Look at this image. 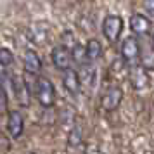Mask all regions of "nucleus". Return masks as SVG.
<instances>
[{
	"mask_svg": "<svg viewBox=\"0 0 154 154\" xmlns=\"http://www.w3.org/2000/svg\"><path fill=\"white\" fill-rule=\"evenodd\" d=\"M130 29L135 35L146 36L151 33V21L142 14H133L132 19H130Z\"/></svg>",
	"mask_w": 154,
	"mask_h": 154,
	"instance_id": "nucleus-10",
	"label": "nucleus"
},
{
	"mask_svg": "<svg viewBox=\"0 0 154 154\" xmlns=\"http://www.w3.org/2000/svg\"><path fill=\"white\" fill-rule=\"evenodd\" d=\"M128 78H130V83L133 88L142 90L147 83H149V76H147V71L140 66V64H132L130 69H128Z\"/></svg>",
	"mask_w": 154,
	"mask_h": 154,
	"instance_id": "nucleus-7",
	"label": "nucleus"
},
{
	"mask_svg": "<svg viewBox=\"0 0 154 154\" xmlns=\"http://www.w3.org/2000/svg\"><path fill=\"white\" fill-rule=\"evenodd\" d=\"M63 73H64V75H63V85H64V88L69 92V94L76 95L78 92H80V87H82L78 71H75L73 68H69V69L63 71Z\"/></svg>",
	"mask_w": 154,
	"mask_h": 154,
	"instance_id": "nucleus-9",
	"label": "nucleus"
},
{
	"mask_svg": "<svg viewBox=\"0 0 154 154\" xmlns=\"http://www.w3.org/2000/svg\"><path fill=\"white\" fill-rule=\"evenodd\" d=\"M147 11L152 12V0H147Z\"/></svg>",
	"mask_w": 154,
	"mask_h": 154,
	"instance_id": "nucleus-17",
	"label": "nucleus"
},
{
	"mask_svg": "<svg viewBox=\"0 0 154 154\" xmlns=\"http://www.w3.org/2000/svg\"><path fill=\"white\" fill-rule=\"evenodd\" d=\"M29 154H36V152H29Z\"/></svg>",
	"mask_w": 154,
	"mask_h": 154,
	"instance_id": "nucleus-18",
	"label": "nucleus"
},
{
	"mask_svg": "<svg viewBox=\"0 0 154 154\" xmlns=\"http://www.w3.org/2000/svg\"><path fill=\"white\" fill-rule=\"evenodd\" d=\"M85 56H87L88 63L97 61L99 57L102 56V45H100V42L95 40V38H90L87 42V45H85Z\"/></svg>",
	"mask_w": 154,
	"mask_h": 154,
	"instance_id": "nucleus-13",
	"label": "nucleus"
},
{
	"mask_svg": "<svg viewBox=\"0 0 154 154\" xmlns=\"http://www.w3.org/2000/svg\"><path fill=\"white\" fill-rule=\"evenodd\" d=\"M23 66H24V73L35 76L42 71V59L38 57L35 50H26L23 56Z\"/></svg>",
	"mask_w": 154,
	"mask_h": 154,
	"instance_id": "nucleus-8",
	"label": "nucleus"
},
{
	"mask_svg": "<svg viewBox=\"0 0 154 154\" xmlns=\"http://www.w3.org/2000/svg\"><path fill=\"white\" fill-rule=\"evenodd\" d=\"M121 100H123V90L119 88V87H109L107 90H106L104 97H102V109L107 112L114 111V109H118V106L121 104Z\"/></svg>",
	"mask_w": 154,
	"mask_h": 154,
	"instance_id": "nucleus-4",
	"label": "nucleus"
},
{
	"mask_svg": "<svg viewBox=\"0 0 154 154\" xmlns=\"http://www.w3.org/2000/svg\"><path fill=\"white\" fill-rule=\"evenodd\" d=\"M7 109V94L0 88V112H5Z\"/></svg>",
	"mask_w": 154,
	"mask_h": 154,
	"instance_id": "nucleus-16",
	"label": "nucleus"
},
{
	"mask_svg": "<svg viewBox=\"0 0 154 154\" xmlns=\"http://www.w3.org/2000/svg\"><path fill=\"white\" fill-rule=\"evenodd\" d=\"M123 31V19L116 14H109L102 23V33L109 42H116Z\"/></svg>",
	"mask_w": 154,
	"mask_h": 154,
	"instance_id": "nucleus-2",
	"label": "nucleus"
},
{
	"mask_svg": "<svg viewBox=\"0 0 154 154\" xmlns=\"http://www.w3.org/2000/svg\"><path fill=\"white\" fill-rule=\"evenodd\" d=\"M69 56H71V59H73L75 63L82 64V66L87 63V56H85V47L83 45H73L71 50H69Z\"/></svg>",
	"mask_w": 154,
	"mask_h": 154,
	"instance_id": "nucleus-14",
	"label": "nucleus"
},
{
	"mask_svg": "<svg viewBox=\"0 0 154 154\" xmlns=\"http://www.w3.org/2000/svg\"><path fill=\"white\" fill-rule=\"evenodd\" d=\"M139 52H140V42L135 36H128L121 43V57L128 66L137 64L139 61Z\"/></svg>",
	"mask_w": 154,
	"mask_h": 154,
	"instance_id": "nucleus-3",
	"label": "nucleus"
},
{
	"mask_svg": "<svg viewBox=\"0 0 154 154\" xmlns=\"http://www.w3.org/2000/svg\"><path fill=\"white\" fill-rule=\"evenodd\" d=\"M7 132L12 139H19L24 132V118L17 109L16 111H9L7 116Z\"/></svg>",
	"mask_w": 154,
	"mask_h": 154,
	"instance_id": "nucleus-5",
	"label": "nucleus"
},
{
	"mask_svg": "<svg viewBox=\"0 0 154 154\" xmlns=\"http://www.w3.org/2000/svg\"><path fill=\"white\" fill-rule=\"evenodd\" d=\"M35 95L43 107H52L56 104V88H54V83L50 82L49 78H45V76L36 78Z\"/></svg>",
	"mask_w": 154,
	"mask_h": 154,
	"instance_id": "nucleus-1",
	"label": "nucleus"
},
{
	"mask_svg": "<svg viewBox=\"0 0 154 154\" xmlns=\"http://www.w3.org/2000/svg\"><path fill=\"white\" fill-rule=\"evenodd\" d=\"M12 63H14L12 52H11L9 49H0V66L7 68V66H11Z\"/></svg>",
	"mask_w": 154,
	"mask_h": 154,
	"instance_id": "nucleus-15",
	"label": "nucleus"
},
{
	"mask_svg": "<svg viewBox=\"0 0 154 154\" xmlns=\"http://www.w3.org/2000/svg\"><path fill=\"white\" fill-rule=\"evenodd\" d=\"M139 59H140V66L146 71H151L154 68V52H152V43L151 42H147L146 45L140 47Z\"/></svg>",
	"mask_w": 154,
	"mask_h": 154,
	"instance_id": "nucleus-11",
	"label": "nucleus"
},
{
	"mask_svg": "<svg viewBox=\"0 0 154 154\" xmlns=\"http://www.w3.org/2000/svg\"><path fill=\"white\" fill-rule=\"evenodd\" d=\"M50 59H52V64H54L59 71H66V69H69V68H71L69 50L64 49L63 45H57V47H54V49H52Z\"/></svg>",
	"mask_w": 154,
	"mask_h": 154,
	"instance_id": "nucleus-6",
	"label": "nucleus"
},
{
	"mask_svg": "<svg viewBox=\"0 0 154 154\" xmlns=\"http://www.w3.org/2000/svg\"><path fill=\"white\" fill-rule=\"evenodd\" d=\"M12 90H14L16 99L19 100V104L21 106H28L29 104V97H31V94H29L28 88L24 87L23 78H19V80H12Z\"/></svg>",
	"mask_w": 154,
	"mask_h": 154,
	"instance_id": "nucleus-12",
	"label": "nucleus"
}]
</instances>
